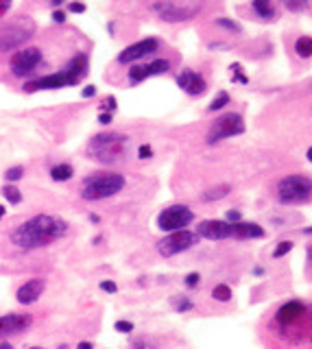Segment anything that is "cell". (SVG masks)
<instances>
[{
  "label": "cell",
  "instance_id": "1",
  "mask_svg": "<svg viewBox=\"0 0 312 349\" xmlns=\"http://www.w3.org/2000/svg\"><path fill=\"white\" fill-rule=\"evenodd\" d=\"M68 231V223L63 218L50 216V214H38L22 223L16 231L11 234L13 245H18L20 249H40L46 247L55 240H59Z\"/></svg>",
  "mask_w": 312,
  "mask_h": 349
},
{
  "label": "cell",
  "instance_id": "2",
  "mask_svg": "<svg viewBox=\"0 0 312 349\" xmlns=\"http://www.w3.org/2000/svg\"><path fill=\"white\" fill-rule=\"evenodd\" d=\"M129 149V135L110 131V133L94 135L88 144V155L100 164H116L127 155Z\"/></svg>",
  "mask_w": 312,
  "mask_h": 349
},
{
  "label": "cell",
  "instance_id": "3",
  "mask_svg": "<svg viewBox=\"0 0 312 349\" xmlns=\"http://www.w3.org/2000/svg\"><path fill=\"white\" fill-rule=\"evenodd\" d=\"M125 177L120 172H94L83 179L81 196L85 201H103L118 194L125 188Z\"/></svg>",
  "mask_w": 312,
  "mask_h": 349
},
{
  "label": "cell",
  "instance_id": "4",
  "mask_svg": "<svg viewBox=\"0 0 312 349\" xmlns=\"http://www.w3.org/2000/svg\"><path fill=\"white\" fill-rule=\"evenodd\" d=\"M33 35H35V22L26 16H20L18 20L7 22L5 26H0V50L3 53L16 50L26 40H31Z\"/></svg>",
  "mask_w": 312,
  "mask_h": 349
},
{
  "label": "cell",
  "instance_id": "5",
  "mask_svg": "<svg viewBox=\"0 0 312 349\" xmlns=\"http://www.w3.org/2000/svg\"><path fill=\"white\" fill-rule=\"evenodd\" d=\"M312 184L308 174H288L278 184V199L286 205H301L310 201Z\"/></svg>",
  "mask_w": 312,
  "mask_h": 349
},
{
  "label": "cell",
  "instance_id": "6",
  "mask_svg": "<svg viewBox=\"0 0 312 349\" xmlns=\"http://www.w3.org/2000/svg\"><path fill=\"white\" fill-rule=\"evenodd\" d=\"M240 133H245L242 116L234 114V112L223 114V116H219V118L212 122V127H210V131H207V144H216L221 140H227V137H234V135H240Z\"/></svg>",
  "mask_w": 312,
  "mask_h": 349
},
{
  "label": "cell",
  "instance_id": "7",
  "mask_svg": "<svg viewBox=\"0 0 312 349\" xmlns=\"http://www.w3.org/2000/svg\"><path fill=\"white\" fill-rule=\"evenodd\" d=\"M194 221V214L190 207L186 205H170L159 212L157 216V227L162 231H181L184 227H188Z\"/></svg>",
  "mask_w": 312,
  "mask_h": 349
},
{
  "label": "cell",
  "instance_id": "8",
  "mask_svg": "<svg viewBox=\"0 0 312 349\" xmlns=\"http://www.w3.org/2000/svg\"><path fill=\"white\" fill-rule=\"evenodd\" d=\"M199 242V236L194 231H188V229H181V231H172L166 238H162L157 242V251L162 253L164 258H172L181 251H188L190 247H194Z\"/></svg>",
  "mask_w": 312,
  "mask_h": 349
},
{
  "label": "cell",
  "instance_id": "9",
  "mask_svg": "<svg viewBox=\"0 0 312 349\" xmlns=\"http://www.w3.org/2000/svg\"><path fill=\"white\" fill-rule=\"evenodd\" d=\"M162 20L166 22H184L194 18L201 11V5H186V3H155L151 7Z\"/></svg>",
  "mask_w": 312,
  "mask_h": 349
},
{
  "label": "cell",
  "instance_id": "10",
  "mask_svg": "<svg viewBox=\"0 0 312 349\" xmlns=\"http://www.w3.org/2000/svg\"><path fill=\"white\" fill-rule=\"evenodd\" d=\"M42 63V50L40 48H22L11 57V72L16 77H28L33 75L35 68Z\"/></svg>",
  "mask_w": 312,
  "mask_h": 349
},
{
  "label": "cell",
  "instance_id": "11",
  "mask_svg": "<svg viewBox=\"0 0 312 349\" xmlns=\"http://www.w3.org/2000/svg\"><path fill=\"white\" fill-rule=\"evenodd\" d=\"M159 48V42L155 38H147V40H140L131 44V46H127L122 53L118 55V61L120 63H131V61H137L142 59V57H147L151 53H155V50Z\"/></svg>",
  "mask_w": 312,
  "mask_h": 349
},
{
  "label": "cell",
  "instance_id": "12",
  "mask_svg": "<svg viewBox=\"0 0 312 349\" xmlns=\"http://www.w3.org/2000/svg\"><path fill=\"white\" fill-rule=\"evenodd\" d=\"M168 70H170L168 59H155L147 65H133V68H129V81L135 85V83H142L144 79L155 77V75H164V72H168Z\"/></svg>",
  "mask_w": 312,
  "mask_h": 349
},
{
  "label": "cell",
  "instance_id": "13",
  "mask_svg": "<svg viewBox=\"0 0 312 349\" xmlns=\"http://www.w3.org/2000/svg\"><path fill=\"white\" fill-rule=\"evenodd\" d=\"M61 72L66 75L68 85H79L85 77H88V72H90V59H88V55L79 53L77 57H72V59L68 61V65Z\"/></svg>",
  "mask_w": 312,
  "mask_h": 349
},
{
  "label": "cell",
  "instance_id": "14",
  "mask_svg": "<svg viewBox=\"0 0 312 349\" xmlns=\"http://www.w3.org/2000/svg\"><path fill=\"white\" fill-rule=\"evenodd\" d=\"M199 238H207V240H225L231 238V225L219 221V218H212V221H203L199 223V229L194 231Z\"/></svg>",
  "mask_w": 312,
  "mask_h": 349
},
{
  "label": "cell",
  "instance_id": "15",
  "mask_svg": "<svg viewBox=\"0 0 312 349\" xmlns=\"http://www.w3.org/2000/svg\"><path fill=\"white\" fill-rule=\"evenodd\" d=\"M177 85L186 94H190V96H201V94L207 90L205 79H203L199 72H194V70H184V72H181V75L177 77Z\"/></svg>",
  "mask_w": 312,
  "mask_h": 349
},
{
  "label": "cell",
  "instance_id": "16",
  "mask_svg": "<svg viewBox=\"0 0 312 349\" xmlns=\"http://www.w3.org/2000/svg\"><path fill=\"white\" fill-rule=\"evenodd\" d=\"M31 321H33L31 315H16V312L0 317V338L26 330V327L31 325Z\"/></svg>",
  "mask_w": 312,
  "mask_h": 349
},
{
  "label": "cell",
  "instance_id": "17",
  "mask_svg": "<svg viewBox=\"0 0 312 349\" xmlns=\"http://www.w3.org/2000/svg\"><path fill=\"white\" fill-rule=\"evenodd\" d=\"M44 288H46V282L40 280V277H35V280H28L26 284H22V286L18 288L16 297H18V301L22 305H31V303H35L42 297Z\"/></svg>",
  "mask_w": 312,
  "mask_h": 349
},
{
  "label": "cell",
  "instance_id": "18",
  "mask_svg": "<svg viewBox=\"0 0 312 349\" xmlns=\"http://www.w3.org/2000/svg\"><path fill=\"white\" fill-rule=\"evenodd\" d=\"M59 87H68V81H66V75H63V72H53V75L35 79V81L24 85V90L38 92V90H59Z\"/></svg>",
  "mask_w": 312,
  "mask_h": 349
},
{
  "label": "cell",
  "instance_id": "19",
  "mask_svg": "<svg viewBox=\"0 0 312 349\" xmlns=\"http://www.w3.org/2000/svg\"><path fill=\"white\" fill-rule=\"evenodd\" d=\"M303 315H306V305L301 301H288L286 305H282L278 310V321L284 325H290V323L299 321Z\"/></svg>",
  "mask_w": 312,
  "mask_h": 349
},
{
  "label": "cell",
  "instance_id": "20",
  "mask_svg": "<svg viewBox=\"0 0 312 349\" xmlns=\"http://www.w3.org/2000/svg\"><path fill=\"white\" fill-rule=\"evenodd\" d=\"M231 236L238 238V240H251V238H262L264 236V229L260 227L258 223H236L231 225Z\"/></svg>",
  "mask_w": 312,
  "mask_h": 349
},
{
  "label": "cell",
  "instance_id": "21",
  "mask_svg": "<svg viewBox=\"0 0 312 349\" xmlns=\"http://www.w3.org/2000/svg\"><path fill=\"white\" fill-rule=\"evenodd\" d=\"M231 190V186L229 184H219V186H214V188H207L205 192L201 194V201H219V199H225V196L229 194Z\"/></svg>",
  "mask_w": 312,
  "mask_h": 349
},
{
  "label": "cell",
  "instance_id": "22",
  "mask_svg": "<svg viewBox=\"0 0 312 349\" xmlns=\"http://www.w3.org/2000/svg\"><path fill=\"white\" fill-rule=\"evenodd\" d=\"M251 7H253V11H256L262 20H275V9H273L271 3H264V0H253Z\"/></svg>",
  "mask_w": 312,
  "mask_h": 349
},
{
  "label": "cell",
  "instance_id": "23",
  "mask_svg": "<svg viewBox=\"0 0 312 349\" xmlns=\"http://www.w3.org/2000/svg\"><path fill=\"white\" fill-rule=\"evenodd\" d=\"M295 53L299 55L301 59H310V55H312V40H310V35H301V38L295 42Z\"/></svg>",
  "mask_w": 312,
  "mask_h": 349
},
{
  "label": "cell",
  "instance_id": "24",
  "mask_svg": "<svg viewBox=\"0 0 312 349\" xmlns=\"http://www.w3.org/2000/svg\"><path fill=\"white\" fill-rule=\"evenodd\" d=\"M72 174H75V170H72L70 164H57L50 168V177L55 181H68V179H72Z\"/></svg>",
  "mask_w": 312,
  "mask_h": 349
},
{
  "label": "cell",
  "instance_id": "25",
  "mask_svg": "<svg viewBox=\"0 0 312 349\" xmlns=\"http://www.w3.org/2000/svg\"><path fill=\"white\" fill-rule=\"evenodd\" d=\"M3 196L11 203V205H18V203L22 201V192H20L16 186H5L3 188Z\"/></svg>",
  "mask_w": 312,
  "mask_h": 349
},
{
  "label": "cell",
  "instance_id": "26",
  "mask_svg": "<svg viewBox=\"0 0 312 349\" xmlns=\"http://www.w3.org/2000/svg\"><path fill=\"white\" fill-rule=\"evenodd\" d=\"M212 297L216 301H229L231 299V288L227 286V284H219V286H214V290H212Z\"/></svg>",
  "mask_w": 312,
  "mask_h": 349
},
{
  "label": "cell",
  "instance_id": "27",
  "mask_svg": "<svg viewBox=\"0 0 312 349\" xmlns=\"http://www.w3.org/2000/svg\"><path fill=\"white\" fill-rule=\"evenodd\" d=\"M225 105H229V94L227 92H219V96L212 100V105L207 107V112H219V109H223Z\"/></svg>",
  "mask_w": 312,
  "mask_h": 349
},
{
  "label": "cell",
  "instance_id": "28",
  "mask_svg": "<svg viewBox=\"0 0 312 349\" xmlns=\"http://www.w3.org/2000/svg\"><path fill=\"white\" fill-rule=\"evenodd\" d=\"M172 308L177 312H188V310L194 308V303L188 299V297H175V299H172Z\"/></svg>",
  "mask_w": 312,
  "mask_h": 349
},
{
  "label": "cell",
  "instance_id": "29",
  "mask_svg": "<svg viewBox=\"0 0 312 349\" xmlns=\"http://www.w3.org/2000/svg\"><path fill=\"white\" fill-rule=\"evenodd\" d=\"M216 24H219V26H223V28H227V31H231V33H242V26L238 24V22H234V20H227V18H216Z\"/></svg>",
  "mask_w": 312,
  "mask_h": 349
},
{
  "label": "cell",
  "instance_id": "30",
  "mask_svg": "<svg viewBox=\"0 0 312 349\" xmlns=\"http://www.w3.org/2000/svg\"><path fill=\"white\" fill-rule=\"evenodd\" d=\"M290 249H293V242H290V240H282V242H278V247H275L273 258H275V260H278V258H284L286 253H290Z\"/></svg>",
  "mask_w": 312,
  "mask_h": 349
},
{
  "label": "cell",
  "instance_id": "31",
  "mask_svg": "<svg viewBox=\"0 0 312 349\" xmlns=\"http://www.w3.org/2000/svg\"><path fill=\"white\" fill-rule=\"evenodd\" d=\"M22 177H24V168H22V166H11V168H7V172H5L7 181H20Z\"/></svg>",
  "mask_w": 312,
  "mask_h": 349
},
{
  "label": "cell",
  "instance_id": "32",
  "mask_svg": "<svg viewBox=\"0 0 312 349\" xmlns=\"http://www.w3.org/2000/svg\"><path fill=\"white\" fill-rule=\"evenodd\" d=\"M118 100H116V96H107L105 100H103V105H100V114H114L116 112V105Z\"/></svg>",
  "mask_w": 312,
  "mask_h": 349
},
{
  "label": "cell",
  "instance_id": "33",
  "mask_svg": "<svg viewBox=\"0 0 312 349\" xmlns=\"http://www.w3.org/2000/svg\"><path fill=\"white\" fill-rule=\"evenodd\" d=\"M116 332H120V334H129V332H133V323L131 321H116Z\"/></svg>",
  "mask_w": 312,
  "mask_h": 349
},
{
  "label": "cell",
  "instance_id": "34",
  "mask_svg": "<svg viewBox=\"0 0 312 349\" xmlns=\"http://www.w3.org/2000/svg\"><path fill=\"white\" fill-rule=\"evenodd\" d=\"M131 349H155V345L151 343L149 338H135L133 340V347Z\"/></svg>",
  "mask_w": 312,
  "mask_h": 349
},
{
  "label": "cell",
  "instance_id": "35",
  "mask_svg": "<svg viewBox=\"0 0 312 349\" xmlns=\"http://www.w3.org/2000/svg\"><path fill=\"white\" fill-rule=\"evenodd\" d=\"M137 157H140V159H151V157H153V149H151L149 144H142V147L137 149Z\"/></svg>",
  "mask_w": 312,
  "mask_h": 349
},
{
  "label": "cell",
  "instance_id": "36",
  "mask_svg": "<svg viewBox=\"0 0 312 349\" xmlns=\"http://www.w3.org/2000/svg\"><path fill=\"white\" fill-rule=\"evenodd\" d=\"M199 282H201L199 273H190V275L186 277V286H188V288H197V286H199Z\"/></svg>",
  "mask_w": 312,
  "mask_h": 349
},
{
  "label": "cell",
  "instance_id": "37",
  "mask_svg": "<svg viewBox=\"0 0 312 349\" xmlns=\"http://www.w3.org/2000/svg\"><path fill=\"white\" fill-rule=\"evenodd\" d=\"M225 223H229V225L240 223V212H238V210H229V212H227V221H225Z\"/></svg>",
  "mask_w": 312,
  "mask_h": 349
},
{
  "label": "cell",
  "instance_id": "38",
  "mask_svg": "<svg viewBox=\"0 0 312 349\" xmlns=\"http://www.w3.org/2000/svg\"><path fill=\"white\" fill-rule=\"evenodd\" d=\"M100 290H105V293H116V290H118V286H116V282L105 280V282H100Z\"/></svg>",
  "mask_w": 312,
  "mask_h": 349
},
{
  "label": "cell",
  "instance_id": "39",
  "mask_svg": "<svg viewBox=\"0 0 312 349\" xmlns=\"http://www.w3.org/2000/svg\"><path fill=\"white\" fill-rule=\"evenodd\" d=\"M94 94H96V85H88V87H83L81 96H83V98H92Z\"/></svg>",
  "mask_w": 312,
  "mask_h": 349
},
{
  "label": "cell",
  "instance_id": "40",
  "mask_svg": "<svg viewBox=\"0 0 312 349\" xmlns=\"http://www.w3.org/2000/svg\"><path fill=\"white\" fill-rule=\"evenodd\" d=\"M68 9L75 11V13H83V11H85V5H83V3H70Z\"/></svg>",
  "mask_w": 312,
  "mask_h": 349
},
{
  "label": "cell",
  "instance_id": "41",
  "mask_svg": "<svg viewBox=\"0 0 312 349\" xmlns=\"http://www.w3.org/2000/svg\"><path fill=\"white\" fill-rule=\"evenodd\" d=\"M286 7H288V9H293V11H299V9H306L308 3H290V0H288Z\"/></svg>",
  "mask_w": 312,
  "mask_h": 349
},
{
  "label": "cell",
  "instance_id": "42",
  "mask_svg": "<svg viewBox=\"0 0 312 349\" xmlns=\"http://www.w3.org/2000/svg\"><path fill=\"white\" fill-rule=\"evenodd\" d=\"M53 20H55V22H59V24H63V22H66V13H63L61 9H59V11H55V13H53Z\"/></svg>",
  "mask_w": 312,
  "mask_h": 349
},
{
  "label": "cell",
  "instance_id": "43",
  "mask_svg": "<svg viewBox=\"0 0 312 349\" xmlns=\"http://www.w3.org/2000/svg\"><path fill=\"white\" fill-rule=\"evenodd\" d=\"M98 122H100V125H110V122H112V114H98Z\"/></svg>",
  "mask_w": 312,
  "mask_h": 349
},
{
  "label": "cell",
  "instance_id": "44",
  "mask_svg": "<svg viewBox=\"0 0 312 349\" xmlns=\"http://www.w3.org/2000/svg\"><path fill=\"white\" fill-rule=\"evenodd\" d=\"M9 9H11V3H0V18H3Z\"/></svg>",
  "mask_w": 312,
  "mask_h": 349
},
{
  "label": "cell",
  "instance_id": "45",
  "mask_svg": "<svg viewBox=\"0 0 312 349\" xmlns=\"http://www.w3.org/2000/svg\"><path fill=\"white\" fill-rule=\"evenodd\" d=\"M77 349H94V345L92 343H85V340H83V343L77 345Z\"/></svg>",
  "mask_w": 312,
  "mask_h": 349
},
{
  "label": "cell",
  "instance_id": "46",
  "mask_svg": "<svg viewBox=\"0 0 312 349\" xmlns=\"http://www.w3.org/2000/svg\"><path fill=\"white\" fill-rule=\"evenodd\" d=\"M88 218H90V221H92L94 225H98V223H100V216H98V214H90Z\"/></svg>",
  "mask_w": 312,
  "mask_h": 349
},
{
  "label": "cell",
  "instance_id": "47",
  "mask_svg": "<svg viewBox=\"0 0 312 349\" xmlns=\"http://www.w3.org/2000/svg\"><path fill=\"white\" fill-rule=\"evenodd\" d=\"M5 212H7V207H5V205H0V218L5 216Z\"/></svg>",
  "mask_w": 312,
  "mask_h": 349
},
{
  "label": "cell",
  "instance_id": "48",
  "mask_svg": "<svg viewBox=\"0 0 312 349\" xmlns=\"http://www.w3.org/2000/svg\"><path fill=\"white\" fill-rule=\"evenodd\" d=\"M0 349H13L11 345H7V343H3V345H0Z\"/></svg>",
  "mask_w": 312,
  "mask_h": 349
},
{
  "label": "cell",
  "instance_id": "49",
  "mask_svg": "<svg viewBox=\"0 0 312 349\" xmlns=\"http://www.w3.org/2000/svg\"><path fill=\"white\" fill-rule=\"evenodd\" d=\"M31 349H42V347H31Z\"/></svg>",
  "mask_w": 312,
  "mask_h": 349
}]
</instances>
